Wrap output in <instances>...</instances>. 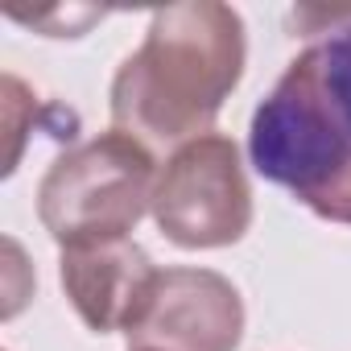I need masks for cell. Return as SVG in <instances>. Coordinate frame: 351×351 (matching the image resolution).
<instances>
[{"label": "cell", "mask_w": 351, "mask_h": 351, "mask_svg": "<svg viewBox=\"0 0 351 351\" xmlns=\"http://www.w3.org/2000/svg\"><path fill=\"white\" fill-rule=\"evenodd\" d=\"M153 277L157 265L132 236L58 248L62 293L91 335H128Z\"/></svg>", "instance_id": "8992f818"}, {"label": "cell", "mask_w": 351, "mask_h": 351, "mask_svg": "<svg viewBox=\"0 0 351 351\" xmlns=\"http://www.w3.org/2000/svg\"><path fill=\"white\" fill-rule=\"evenodd\" d=\"M157 157L108 128L58 153L38 182V219L58 248L124 240L153 207Z\"/></svg>", "instance_id": "3957f363"}, {"label": "cell", "mask_w": 351, "mask_h": 351, "mask_svg": "<svg viewBox=\"0 0 351 351\" xmlns=\"http://www.w3.org/2000/svg\"><path fill=\"white\" fill-rule=\"evenodd\" d=\"M248 66L240 9L219 0L165 5L149 17L145 42L116 66L108 112L112 128L141 141L153 157L215 132V120Z\"/></svg>", "instance_id": "7a4b0ae2"}, {"label": "cell", "mask_w": 351, "mask_h": 351, "mask_svg": "<svg viewBox=\"0 0 351 351\" xmlns=\"http://www.w3.org/2000/svg\"><path fill=\"white\" fill-rule=\"evenodd\" d=\"M244 298L223 273L169 265L157 269L124 339L128 351H236L244 343Z\"/></svg>", "instance_id": "5b68a950"}, {"label": "cell", "mask_w": 351, "mask_h": 351, "mask_svg": "<svg viewBox=\"0 0 351 351\" xmlns=\"http://www.w3.org/2000/svg\"><path fill=\"white\" fill-rule=\"evenodd\" d=\"M306 46L248 120V161L310 215L351 228V5L289 13Z\"/></svg>", "instance_id": "6da1fadb"}, {"label": "cell", "mask_w": 351, "mask_h": 351, "mask_svg": "<svg viewBox=\"0 0 351 351\" xmlns=\"http://www.w3.org/2000/svg\"><path fill=\"white\" fill-rule=\"evenodd\" d=\"M149 215L182 252L240 244L252 228V182L240 145L228 132H207L178 145L157 169Z\"/></svg>", "instance_id": "277c9868"}]
</instances>
